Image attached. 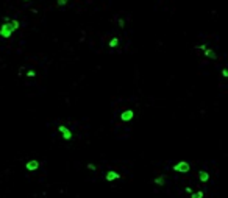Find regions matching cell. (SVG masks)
Wrapping results in <instances>:
<instances>
[{"label":"cell","instance_id":"6da1fadb","mask_svg":"<svg viewBox=\"0 0 228 198\" xmlns=\"http://www.w3.org/2000/svg\"><path fill=\"white\" fill-rule=\"evenodd\" d=\"M13 28H11V25H9V22H3L2 25H0V38H3V39H9L13 36Z\"/></svg>","mask_w":228,"mask_h":198},{"label":"cell","instance_id":"7a4b0ae2","mask_svg":"<svg viewBox=\"0 0 228 198\" xmlns=\"http://www.w3.org/2000/svg\"><path fill=\"white\" fill-rule=\"evenodd\" d=\"M172 170H173V172H180V173H187V172L191 170V164L186 162V161H181V162L175 164V166L172 167Z\"/></svg>","mask_w":228,"mask_h":198},{"label":"cell","instance_id":"3957f363","mask_svg":"<svg viewBox=\"0 0 228 198\" xmlns=\"http://www.w3.org/2000/svg\"><path fill=\"white\" fill-rule=\"evenodd\" d=\"M58 131L61 133V136H62V139H64V140H72V137H74L72 131L69 130L67 126H64V125H59V126H58Z\"/></svg>","mask_w":228,"mask_h":198},{"label":"cell","instance_id":"277c9868","mask_svg":"<svg viewBox=\"0 0 228 198\" xmlns=\"http://www.w3.org/2000/svg\"><path fill=\"white\" fill-rule=\"evenodd\" d=\"M119 178H122V175H119L116 170H110L106 175H105V179L110 181V183H111V181H114V179H119Z\"/></svg>","mask_w":228,"mask_h":198},{"label":"cell","instance_id":"5b68a950","mask_svg":"<svg viewBox=\"0 0 228 198\" xmlns=\"http://www.w3.org/2000/svg\"><path fill=\"white\" fill-rule=\"evenodd\" d=\"M133 117H134V111H131V109L124 111V113L120 114V120H122V122H130Z\"/></svg>","mask_w":228,"mask_h":198},{"label":"cell","instance_id":"8992f818","mask_svg":"<svg viewBox=\"0 0 228 198\" xmlns=\"http://www.w3.org/2000/svg\"><path fill=\"white\" fill-rule=\"evenodd\" d=\"M25 167H27V170L33 172V170H38L39 169V161L33 159V161H28L27 164H25Z\"/></svg>","mask_w":228,"mask_h":198},{"label":"cell","instance_id":"52a82bcc","mask_svg":"<svg viewBox=\"0 0 228 198\" xmlns=\"http://www.w3.org/2000/svg\"><path fill=\"white\" fill-rule=\"evenodd\" d=\"M203 55L206 58H209V59H217V55H216V52H214L213 48H206V50L203 52Z\"/></svg>","mask_w":228,"mask_h":198},{"label":"cell","instance_id":"ba28073f","mask_svg":"<svg viewBox=\"0 0 228 198\" xmlns=\"http://www.w3.org/2000/svg\"><path fill=\"white\" fill-rule=\"evenodd\" d=\"M199 178H200L201 183H208V181H209V173L201 170V172H199Z\"/></svg>","mask_w":228,"mask_h":198},{"label":"cell","instance_id":"9c48e42d","mask_svg":"<svg viewBox=\"0 0 228 198\" xmlns=\"http://www.w3.org/2000/svg\"><path fill=\"white\" fill-rule=\"evenodd\" d=\"M9 25H11L13 31H16V30L21 28V22H19L17 19H13V21H9Z\"/></svg>","mask_w":228,"mask_h":198},{"label":"cell","instance_id":"30bf717a","mask_svg":"<svg viewBox=\"0 0 228 198\" xmlns=\"http://www.w3.org/2000/svg\"><path fill=\"white\" fill-rule=\"evenodd\" d=\"M119 38H113L110 42H108V45H110V48H116V47H119Z\"/></svg>","mask_w":228,"mask_h":198},{"label":"cell","instance_id":"8fae6325","mask_svg":"<svg viewBox=\"0 0 228 198\" xmlns=\"http://www.w3.org/2000/svg\"><path fill=\"white\" fill-rule=\"evenodd\" d=\"M153 183L158 184V186H163V184L166 183V179H164V176H158V178H155V179H153Z\"/></svg>","mask_w":228,"mask_h":198},{"label":"cell","instance_id":"7c38bea8","mask_svg":"<svg viewBox=\"0 0 228 198\" xmlns=\"http://www.w3.org/2000/svg\"><path fill=\"white\" fill-rule=\"evenodd\" d=\"M203 197H205L203 190H199V192H195V193H191V198H203Z\"/></svg>","mask_w":228,"mask_h":198},{"label":"cell","instance_id":"4fadbf2b","mask_svg":"<svg viewBox=\"0 0 228 198\" xmlns=\"http://www.w3.org/2000/svg\"><path fill=\"white\" fill-rule=\"evenodd\" d=\"M69 3V0H57V6H66Z\"/></svg>","mask_w":228,"mask_h":198},{"label":"cell","instance_id":"5bb4252c","mask_svg":"<svg viewBox=\"0 0 228 198\" xmlns=\"http://www.w3.org/2000/svg\"><path fill=\"white\" fill-rule=\"evenodd\" d=\"M27 77L28 78H35L36 77V72L35 70H27Z\"/></svg>","mask_w":228,"mask_h":198},{"label":"cell","instance_id":"9a60e30c","mask_svg":"<svg viewBox=\"0 0 228 198\" xmlns=\"http://www.w3.org/2000/svg\"><path fill=\"white\" fill-rule=\"evenodd\" d=\"M117 24H119V27H120V28H124V27H125V19L120 17V19L117 21Z\"/></svg>","mask_w":228,"mask_h":198},{"label":"cell","instance_id":"2e32d148","mask_svg":"<svg viewBox=\"0 0 228 198\" xmlns=\"http://www.w3.org/2000/svg\"><path fill=\"white\" fill-rule=\"evenodd\" d=\"M195 48H199V50H203V52H205V50L208 48V45H206V44H200V45H195Z\"/></svg>","mask_w":228,"mask_h":198},{"label":"cell","instance_id":"e0dca14e","mask_svg":"<svg viewBox=\"0 0 228 198\" xmlns=\"http://www.w3.org/2000/svg\"><path fill=\"white\" fill-rule=\"evenodd\" d=\"M86 167H88L89 170H97V166H95V164H88Z\"/></svg>","mask_w":228,"mask_h":198},{"label":"cell","instance_id":"ac0fdd59","mask_svg":"<svg viewBox=\"0 0 228 198\" xmlns=\"http://www.w3.org/2000/svg\"><path fill=\"white\" fill-rule=\"evenodd\" d=\"M222 77H228V72H227V69H222Z\"/></svg>","mask_w":228,"mask_h":198},{"label":"cell","instance_id":"d6986e66","mask_svg":"<svg viewBox=\"0 0 228 198\" xmlns=\"http://www.w3.org/2000/svg\"><path fill=\"white\" fill-rule=\"evenodd\" d=\"M184 192H186V193H192V189H191V187H186V189H184Z\"/></svg>","mask_w":228,"mask_h":198},{"label":"cell","instance_id":"ffe728a7","mask_svg":"<svg viewBox=\"0 0 228 198\" xmlns=\"http://www.w3.org/2000/svg\"><path fill=\"white\" fill-rule=\"evenodd\" d=\"M24 2H30V0H24Z\"/></svg>","mask_w":228,"mask_h":198}]
</instances>
